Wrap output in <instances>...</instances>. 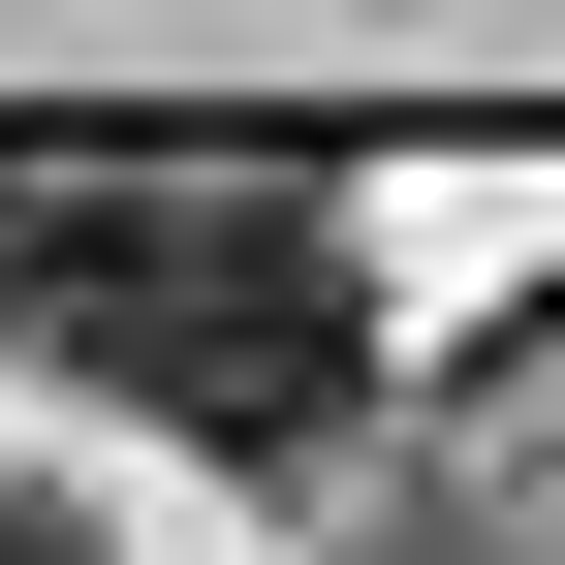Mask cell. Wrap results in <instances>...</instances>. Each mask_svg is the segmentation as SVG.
<instances>
[{
    "label": "cell",
    "mask_w": 565,
    "mask_h": 565,
    "mask_svg": "<svg viewBox=\"0 0 565 565\" xmlns=\"http://www.w3.org/2000/svg\"><path fill=\"white\" fill-rule=\"evenodd\" d=\"M0 282H32L63 377H126L158 440L221 471H315L377 408V282H345L315 189H221V158H0Z\"/></svg>",
    "instance_id": "1"
},
{
    "label": "cell",
    "mask_w": 565,
    "mask_h": 565,
    "mask_svg": "<svg viewBox=\"0 0 565 565\" xmlns=\"http://www.w3.org/2000/svg\"><path fill=\"white\" fill-rule=\"evenodd\" d=\"M0 565H95V534H63V503H32V471H0Z\"/></svg>",
    "instance_id": "2"
},
{
    "label": "cell",
    "mask_w": 565,
    "mask_h": 565,
    "mask_svg": "<svg viewBox=\"0 0 565 565\" xmlns=\"http://www.w3.org/2000/svg\"><path fill=\"white\" fill-rule=\"evenodd\" d=\"M377 565H471V534H377Z\"/></svg>",
    "instance_id": "3"
}]
</instances>
